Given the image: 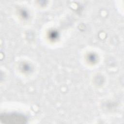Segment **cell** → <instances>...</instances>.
<instances>
[{
  "instance_id": "1",
  "label": "cell",
  "mask_w": 124,
  "mask_h": 124,
  "mask_svg": "<svg viewBox=\"0 0 124 124\" xmlns=\"http://www.w3.org/2000/svg\"><path fill=\"white\" fill-rule=\"evenodd\" d=\"M0 120L4 123H24L26 119L24 116L20 114H10L1 116Z\"/></svg>"
}]
</instances>
